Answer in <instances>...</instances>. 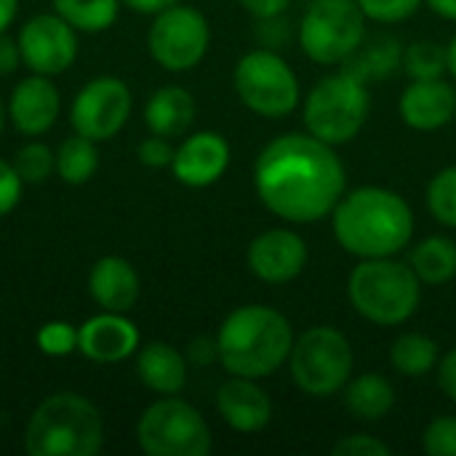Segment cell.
Wrapping results in <instances>:
<instances>
[{
    "instance_id": "e0dca14e",
    "label": "cell",
    "mask_w": 456,
    "mask_h": 456,
    "mask_svg": "<svg viewBox=\"0 0 456 456\" xmlns=\"http://www.w3.org/2000/svg\"><path fill=\"white\" fill-rule=\"evenodd\" d=\"M59 110H61V99L56 86L51 83L48 75H37V72L19 80L8 99V120L24 136L45 134L56 123Z\"/></svg>"
},
{
    "instance_id": "7bdbcfd3",
    "label": "cell",
    "mask_w": 456,
    "mask_h": 456,
    "mask_svg": "<svg viewBox=\"0 0 456 456\" xmlns=\"http://www.w3.org/2000/svg\"><path fill=\"white\" fill-rule=\"evenodd\" d=\"M19 13V0H0V35L13 24Z\"/></svg>"
},
{
    "instance_id": "8fae6325",
    "label": "cell",
    "mask_w": 456,
    "mask_h": 456,
    "mask_svg": "<svg viewBox=\"0 0 456 456\" xmlns=\"http://www.w3.org/2000/svg\"><path fill=\"white\" fill-rule=\"evenodd\" d=\"M211 43V27L206 16L190 5H171L155 13L147 48L150 56L168 72H184L203 61Z\"/></svg>"
},
{
    "instance_id": "d4e9b609",
    "label": "cell",
    "mask_w": 456,
    "mask_h": 456,
    "mask_svg": "<svg viewBox=\"0 0 456 456\" xmlns=\"http://www.w3.org/2000/svg\"><path fill=\"white\" fill-rule=\"evenodd\" d=\"M401 61H403V45L395 37L379 35L361 43V48L347 59V72L369 83V80L387 77L401 67Z\"/></svg>"
},
{
    "instance_id": "60d3db41",
    "label": "cell",
    "mask_w": 456,
    "mask_h": 456,
    "mask_svg": "<svg viewBox=\"0 0 456 456\" xmlns=\"http://www.w3.org/2000/svg\"><path fill=\"white\" fill-rule=\"evenodd\" d=\"M251 16L256 19H267V16H281L291 0H238Z\"/></svg>"
},
{
    "instance_id": "bcb514c9",
    "label": "cell",
    "mask_w": 456,
    "mask_h": 456,
    "mask_svg": "<svg viewBox=\"0 0 456 456\" xmlns=\"http://www.w3.org/2000/svg\"><path fill=\"white\" fill-rule=\"evenodd\" d=\"M5 120H8V104H3V99H0V131L5 128Z\"/></svg>"
},
{
    "instance_id": "7402d4cb",
    "label": "cell",
    "mask_w": 456,
    "mask_h": 456,
    "mask_svg": "<svg viewBox=\"0 0 456 456\" xmlns=\"http://www.w3.org/2000/svg\"><path fill=\"white\" fill-rule=\"evenodd\" d=\"M195 120V99L182 86L158 88L144 107V123L152 134L174 139L190 131Z\"/></svg>"
},
{
    "instance_id": "30bf717a",
    "label": "cell",
    "mask_w": 456,
    "mask_h": 456,
    "mask_svg": "<svg viewBox=\"0 0 456 456\" xmlns=\"http://www.w3.org/2000/svg\"><path fill=\"white\" fill-rule=\"evenodd\" d=\"M366 40V16L355 0H313L299 24V45L315 64L334 67Z\"/></svg>"
},
{
    "instance_id": "d590c367",
    "label": "cell",
    "mask_w": 456,
    "mask_h": 456,
    "mask_svg": "<svg viewBox=\"0 0 456 456\" xmlns=\"http://www.w3.org/2000/svg\"><path fill=\"white\" fill-rule=\"evenodd\" d=\"M174 147H171V139H166V136H158V134H152V136H147L142 144H139V150H136V155H139V163L142 166H147V168H171V160H174Z\"/></svg>"
},
{
    "instance_id": "f1b7e54d",
    "label": "cell",
    "mask_w": 456,
    "mask_h": 456,
    "mask_svg": "<svg viewBox=\"0 0 456 456\" xmlns=\"http://www.w3.org/2000/svg\"><path fill=\"white\" fill-rule=\"evenodd\" d=\"M403 72L411 80H430V77H444L449 72V53L446 45L433 43V40H417L403 48Z\"/></svg>"
},
{
    "instance_id": "d6a6232c",
    "label": "cell",
    "mask_w": 456,
    "mask_h": 456,
    "mask_svg": "<svg viewBox=\"0 0 456 456\" xmlns=\"http://www.w3.org/2000/svg\"><path fill=\"white\" fill-rule=\"evenodd\" d=\"M366 19L379 24H398L419 11L422 0H355Z\"/></svg>"
},
{
    "instance_id": "7a4b0ae2",
    "label": "cell",
    "mask_w": 456,
    "mask_h": 456,
    "mask_svg": "<svg viewBox=\"0 0 456 456\" xmlns=\"http://www.w3.org/2000/svg\"><path fill=\"white\" fill-rule=\"evenodd\" d=\"M334 238L358 259L401 254L414 238V214L403 195L387 187H355L331 211Z\"/></svg>"
},
{
    "instance_id": "6da1fadb",
    "label": "cell",
    "mask_w": 456,
    "mask_h": 456,
    "mask_svg": "<svg viewBox=\"0 0 456 456\" xmlns=\"http://www.w3.org/2000/svg\"><path fill=\"white\" fill-rule=\"evenodd\" d=\"M254 187L278 219L313 224L326 219L347 192V171L337 150L318 136L283 134L259 152Z\"/></svg>"
},
{
    "instance_id": "484cf974",
    "label": "cell",
    "mask_w": 456,
    "mask_h": 456,
    "mask_svg": "<svg viewBox=\"0 0 456 456\" xmlns=\"http://www.w3.org/2000/svg\"><path fill=\"white\" fill-rule=\"evenodd\" d=\"M438 345L428 334H401L390 345V363L398 374L403 377H428L438 366Z\"/></svg>"
},
{
    "instance_id": "7c38bea8",
    "label": "cell",
    "mask_w": 456,
    "mask_h": 456,
    "mask_svg": "<svg viewBox=\"0 0 456 456\" xmlns=\"http://www.w3.org/2000/svg\"><path fill=\"white\" fill-rule=\"evenodd\" d=\"M131 88L112 75L88 80L69 110V123L75 134L94 142H107L123 131L131 118Z\"/></svg>"
},
{
    "instance_id": "f35d334b",
    "label": "cell",
    "mask_w": 456,
    "mask_h": 456,
    "mask_svg": "<svg viewBox=\"0 0 456 456\" xmlns=\"http://www.w3.org/2000/svg\"><path fill=\"white\" fill-rule=\"evenodd\" d=\"M187 358L198 366H206L211 361H219V350H216V339H208V337H198L190 342L187 347Z\"/></svg>"
},
{
    "instance_id": "44dd1931",
    "label": "cell",
    "mask_w": 456,
    "mask_h": 456,
    "mask_svg": "<svg viewBox=\"0 0 456 456\" xmlns=\"http://www.w3.org/2000/svg\"><path fill=\"white\" fill-rule=\"evenodd\" d=\"M142 385L158 395H179L187 385V358L168 342H150L136 355Z\"/></svg>"
},
{
    "instance_id": "cb8c5ba5",
    "label": "cell",
    "mask_w": 456,
    "mask_h": 456,
    "mask_svg": "<svg viewBox=\"0 0 456 456\" xmlns=\"http://www.w3.org/2000/svg\"><path fill=\"white\" fill-rule=\"evenodd\" d=\"M409 265L422 286H446L456 278V243L449 235H428L411 248Z\"/></svg>"
},
{
    "instance_id": "836d02e7",
    "label": "cell",
    "mask_w": 456,
    "mask_h": 456,
    "mask_svg": "<svg viewBox=\"0 0 456 456\" xmlns=\"http://www.w3.org/2000/svg\"><path fill=\"white\" fill-rule=\"evenodd\" d=\"M422 449L430 456H456V417H438L422 433Z\"/></svg>"
},
{
    "instance_id": "3957f363",
    "label": "cell",
    "mask_w": 456,
    "mask_h": 456,
    "mask_svg": "<svg viewBox=\"0 0 456 456\" xmlns=\"http://www.w3.org/2000/svg\"><path fill=\"white\" fill-rule=\"evenodd\" d=\"M291 347L294 329L289 318L267 305H243L232 310L216 331L219 363L230 377H273L289 363Z\"/></svg>"
},
{
    "instance_id": "1f68e13d",
    "label": "cell",
    "mask_w": 456,
    "mask_h": 456,
    "mask_svg": "<svg viewBox=\"0 0 456 456\" xmlns=\"http://www.w3.org/2000/svg\"><path fill=\"white\" fill-rule=\"evenodd\" d=\"M37 347L48 358H67L77 350V326L67 321H48L35 337Z\"/></svg>"
},
{
    "instance_id": "74e56055",
    "label": "cell",
    "mask_w": 456,
    "mask_h": 456,
    "mask_svg": "<svg viewBox=\"0 0 456 456\" xmlns=\"http://www.w3.org/2000/svg\"><path fill=\"white\" fill-rule=\"evenodd\" d=\"M438 387L449 401L456 403V350L446 353L438 361Z\"/></svg>"
},
{
    "instance_id": "ab89813d",
    "label": "cell",
    "mask_w": 456,
    "mask_h": 456,
    "mask_svg": "<svg viewBox=\"0 0 456 456\" xmlns=\"http://www.w3.org/2000/svg\"><path fill=\"white\" fill-rule=\"evenodd\" d=\"M21 61V51H19V40H11L5 32L0 35V75H11L16 72Z\"/></svg>"
},
{
    "instance_id": "d6986e66",
    "label": "cell",
    "mask_w": 456,
    "mask_h": 456,
    "mask_svg": "<svg viewBox=\"0 0 456 456\" xmlns=\"http://www.w3.org/2000/svg\"><path fill=\"white\" fill-rule=\"evenodd\" d=\"M219 417L238 433H259L273 419V401L256 379L232 377L216 390Z\"/></svg>"
},
{
    "instance_id": "f546056e",
    "label": "cell",
    "mask_w": 456,
    "mask_h": 456,
    "mask_svg": "<svg viewBox=\"0 0 456 456\" xmlns=\"http://www.w3.org/2000/svg\"><path fill=\"white\" fill-rule=\"evenodd\" d=\"M11 166L24 184H40L56 174V152H51V147L43 142H27L13 152Z\"/></svg>"
},
{
    "instance_id": "e575fe53",
    "label": "cell",
    "mask_w": 456,
    "mask_h": 456,
    "mask_svg": "<svg viewBox=\"0 0 456 456\" xmlns=\"http://www.w3.org/2000/svg\"><path fill=\"white\" fill-rule=\"evenodd\" d=\"M334 456H390V446L374 436L366 433H355V436H345L331 446Z\"/></svg>"
},
{
    "instance_id": "8992f818",
    "label": "cell",
    "mask_w": 456,
    "mask_h": 456,
    "mask_svg": "<svg viewBox=\"0 0 456 456\" xmlns=\"http://www.w3.org/2000/svg\"><path fill=\"white\" fill-rule=\"evenodd\" d=\"M369 110L371 99L366 83L345 69L318 80L310 88L302 107V120L307 134L331 147H342L363 131Z\"/></svg>"
},
{
    "instance_id": "ffe728a7",
    "label": "cell",
    "mask_w": 456,
    "mask_h": 456,
    "mask_svg": "<svg viewBox=\"0 0 456 456\" xmlns=\"http://www.w3.org/2000/svg\"><path fill=\"white\" fill-rule=\"evenodd\" d=\"M88 291L107 313H128L139 299V275L123 256H102L88 273Z\"/></svg>"
},
{
    "instance_id": "4dcf8cb0",
    "label": "cell",
    "mask_w": 456,
    "mask_h": 456,
    "mask_svg": "<svg viewBox=\"0 0 456 456\" xmlns=\"http://www.w3.org/2000/svg\"><path fill=\"white\" fill-rule=\"evenodd\" d=\"M428 208L444 227L456 230V166L438 171L428 184Z\"/></svg>"
},
{
    "instance_id": "83f0119b",
    "label": "cell",
    "mask_w": 456,
    "mask_h": 456,
    "mask_svg": "<svg viewBox=\"0 0 456 456\" xmlns=\"http://www.w3.org/2000/svg\"><path fill=\"white\" fill-rule=\"evenodd\" d=\"M99 168V152H96V142L80 134L67 136L59 150H56V174L67 182V184H86Z\"/></svg>"
},
{
    "instance_id": "4316f807",
    "label": "cell",
    "mask_w": 456,
    "mask_h": 456,
    "mask_svg": "<svg viewBox=\"0 0 456 456\" xmlns=\"http://www.w3.org/2000/svg\"><path fill=\"white\" fill-rule=\"evenodd\" d=\"M53 11L77 32H104L115 24L120 0H51Z\"/></svg>"
},
{
    "instance_id": "9c48e42d",
    "label": "cell",
    "mask_w": 456,
    "mask_h": 456,
    "mask_svg": "<svg viewBox=\"0 0 456 456\" xmlns=\"http://www.w3.org/2000/svg\"><path fill=\"white\" fill-rule=\"evenodd\" d=\"M232 86L246 110L262 118H286L299 104V77L273 48H256L238 59Z\"/></svg>"
},
{
    "instance_id": "2e32d148",
    "label": "cell",
    "mask_w": 456,
    "mask_h": 456,
    "mask_svg": "<svg viewBox=\"0 0 456 456\" xmlns=\"http://www.w3.org/2000/svg\"><path fill=\"white\" fill-rule=\"evenodd\" d=\"M139 350V329L126 313H107L77 326V353L94 363H120Z\"/></svg>"
},
{
    "instance_id": "ac0fdd59",
    "label": "cell",
    "mask_w": 456,
    "mask_h": 456,
    "mask_svg": "<svg viewBox=\"0 0 456 456\" xmlns=\"http://www.w3.org/2000/svg\"><path fill=\"white\" fill-rule=\"evenodd\" d=\"M401 118L414 131H438L456 115V88L444 77L411 80L401 94Z\"/></svg>"
},
{
    "instance_id": "603a6c76",
    "label": "cell",
    "mask_w": 456,
    "mask_h": 456,
    "mask_svg": "<svg viewBox=\"0 0 456 456\" xmlns=\"http://www.w3.org/2000/svg\"><path fill=\"white\" fill-rule=\"evenodd\" d=\"M342 395H345L347 411L363 422H379L395 406V387L382 374H361L350 379Z\"/></svg>"
},
{
    "instance_id": "277c9868",
    "label": "cell",
    "mask_w": 456,
    "mask_h": 456,
    "mask_svg": "<svg viewBox=\"0 0 456 456\" xmlns=\"http://www.w3.org/2000/svg\"><path fill=\"white\" fill-rule=\"evenodd\" d=\"M104 446L99 409L77 393H53L32 411L24 430L29 456H96Z\"/></svg>"
},
{
    "instance_id": "4fadbf2b",
    "label": "cell",
    "mask_w": 456,
    "mask_h": 456,
    "mask_svg": "<svg viewBox=\"0 0 456 456\" xmlns=\"http://www.w3.org/2000/svg\"><path fill=\"white\" fill-rule=\"evenodd\" d=\"M21 64L37 75H61L77 56V29L69 27L56 11L32 16L19 32Z\"/></svg>"
},
{
    "instance_id": "5bb4252c",
    "label": "cell",
    "mask_w": 456,
    "mask_h": 456,
    "mask_svg": "<svg viewBox=\"0 0 456 456\" xmlns=\"http://www.w3.org/2000/svg\"><path fill=\"white\" fill-rule=\"evenodd\" d=\"M248 270L270 286L291 283L307 267V243L299 232L286 227H273L259 232L246 251Z\"/></svg>"
},
{
    "instance_id": "b9f144b4",
    "label": "cell",
    "mask_w": 456,
    "mask_h": 456,
    "mask_svg": "<svg viewBox=\"0 0 456 456\" xmlns=\"http://www.w3.org/2000/svg\"><path fill=\"white\" fill-rule=\"evenodd\" d=\"M120 3H123L126 8L136 11V13H150V16H155V13H160V11L176 5L179 0H120Z\"/></svg>"
},
{
    "instance_id": "ee69618b",
    "label": "cell",
    "mask_w": 456,
    "mask_h": 456,
    "mask_svg": "<svg viewBox=\"0 0 456 456\" xmlns=\"http://www.w3.org/2000/svg\"><path fill=\"white\" fill-rule=\"evenodd\" d=\"M430 8H433V13H438L441 19H446V21H456V0H425Z\"/></svg>"
},
{
    "instance_id": "52a82bcc",
    "label": "cell",
    "mask_w": 456,
    "mask_h": 456,
    "mask_svg": "<svg viewBox=\"0 0 456 456\" xmlns=\"http://www.w3.org/2000/svg\"><path fill=\"white\" fill-rule=\"evenodd\" d=\"M353 345L334 326H313L294 339L289 369L294 385L310 398H331L353 379Z\"/></svg>"
},
{
    "instance_id": "5b68a950",
    "label": "cell",
    "mask_w": 456,
    "mask_h": 456,
    "mask_svg": "<svg viewBox=\"0 0 456 456\" xmlns=\"http://www.w3.org/2000/svg\"><path fill=\"white\" fill-rule=\"evenodd\" d=\"M353 310L374 326L406 323L422 302V281L409 262L395 256L361 259L347 281Z\"/></svg>"
},
{
    "instance_id": "9a60e30c",
    "label": "cell",
    "mask_w": 456,
    "mask_h": 456,
    "mask_svg": "<svg viewBox=\"0 0 456 456\" xmlns=\"http://www.w3.org/2000/svg\"><path fill=\"white\" fill-rule=\"evenodd\" d=\"M230 166V144L216 131H198L187 136L171 160L174 179L184 187L203 190L216 184Z\"/></svg>"
},
{
    "instance_id": "ba28073f",
    "label": "cell",
    "mask_w": 456,
    "mask_h": 456,
    "mask_svg": "<svg viewBox=\"0 0 456 456\" xmlns=\"http://www.w3.org/2000/svg\"><path fill=\"white\" fill-rule=\"evenodd\" d=\"M136 444L147 456H206L214 438L195 406L176 395H160L142 411Z\"/></svg>"
},
{
    "instance_id": "8d00e7d4",
    "label": "cell",
    "mask_w": 456,
    "mask_h": 456,
    "mask_svg": "<svg viewBox=\"0 0 456 456\" xmlns=\"http://www.w3.org/2000/svg\"><path fill=\"white\" fill-rule=\"evenodd\" d=\"M21 190H24V182L19 179L11 160H0V216L11 214L19 206Z\"/></svg>"
},
{
    "instance_id": "f6af8a7d",
    "label": "cell",
    "mask_w": 456,
    "mask_h": 456,
    "mask_svg": "<svg viewBox=\"0 0 456 456\" xmlns=\"http://www.w3.org/2000/svg\"><path fill=\"white\" fill-rule=\"evenodd\" d=\"M446 53H449V75H454V80H456V35L449 40Z\"/></svg>"
}]
</instances>
